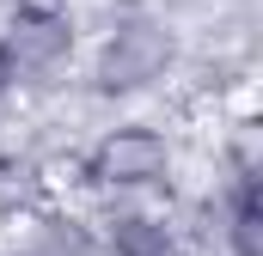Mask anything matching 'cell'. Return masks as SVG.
Instances as JSON below:
<instances>
[{
  "label": "cell",
  "mask_w": 263,
  "mask_h": 256,
  "mask_svg": "<svg viewBox=\"0 0 263 256\" xmlns=\"http://www.w3.org/2000/svg\"><path fill=\"white\" fill-rule=\"evenodd\" d=\"M165 165H172V134L141 122H117L80 159L86 183H98V189H153V183H165Z\"/></svg>",
  "instance_id": "6da1fadb"
}]
</instances>
